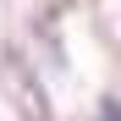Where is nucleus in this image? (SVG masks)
Wrapping results in <instances>:
<instances>
[{"instance_id": "nucleus-1", "label": "nucleus", "mask_w": 121, "mask_h": 121, "mask_svg": "<svg viewBox=\"0 0 121 121\" xmlns=\"http://www.w3.org/2000/svg\"><path fill=\"white\" fill-rule=\"evenodd\" d=\"M99 121H121V105H116V99H105V105H99Z\"/></svg>"}]
</instances>
